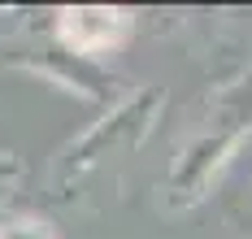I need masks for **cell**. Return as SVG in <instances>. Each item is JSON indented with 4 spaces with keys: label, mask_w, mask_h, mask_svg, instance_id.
<instances>
[{
    "label": "cell",
    "mask_w": 252,
    "mask_h": 239,
    "mask_svg": "<svg viewBox=\"0 0 252 239\" xmlns=\"http://www.w3.org/2000/svg\"><path fill=\"white\" fill-rule=\"evenodd\" d=\"M157 105H161V96H157V91H148V96H135L130 105H122L118 113H113V122H104V135H100V131L83 135L74 148L65 152V161H61V179H57V187H61V191H57V196H65L74 179L92 174V170L104 161V152H113L118 144H135L139 135L148 131V122H152V113H157Z\"/></svg>",
    "instance_id": "cell-1"
},
{
    "label": "cell",
    "mask_w": 252,
    "mask_h": 239,
    "mask_svg": "<svg viewBox=\"0 0 252 239\" xmlns=\"http://www.w3.org/2000/svg\"><path fill=\"white\" fill-rule=\"evenodd\" d=\"M126 35H130L126 9H61V18H57L61 53L74 57H100L109 48H118Z\"/></svg>",
    "instance_id": "cell-2"
},
{
    "label": "cell",
    "mask_w": 252,
    "mask_h": 239,
    "mask_svg": "<svg viewBox=\"0 0 252 239\" xmlns=\"http://www.w3.org/2000/svg\"><path fill=\"white\" fill-rule=\"evenodd\" d=\"M0 239H57V231L39 217H9L0 222Z\"/></svg>",
    "instance_id": "cell-3"
},
{
    "label": "cell",
    "mask_w": 252,
    "mask_h": 239,
    "mask_svg": "<svg viewBox=\"0 0 252 239\" xmlns=\"http://www.w3.org/2000/svg\"><path fill=\"white\" fill-rule=\"evenodd\" d=\"M18 183H22V161L13 157V152H0V200H4Z\"/></svg>",
    "instance_id": "cell-4"
}]
</instances>
